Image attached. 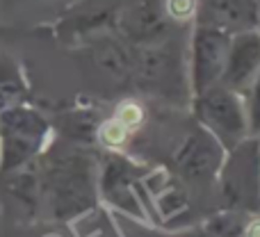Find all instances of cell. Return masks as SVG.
I'll list each match as a JSON object with an SVG mask.
<instances>
[{"label":"cell","instance_id":"8","mask_svg":"<svg viewBox=\"0 0 260 237\" xmlns=\"http://www.w3.org/2000/svg\"><path fill=\"white\" fill-rule=\"evenodd\" d=\"M96 174V187L110 206L130 217H142V206L135 187L139 180H144V169L137 162L121 153H110Z\"/></svg>","mask_w":260,"mask_h":237},{"label":"cell","instance_id":"17","mask_svg":"<svg viewBox=\"0 0 260 237\" xmlns=\"http://www.w3.org/2000/svg\"><path fill=\"white\" fill-rule=\"evenodd\" d=\"M244 237H260V212L258 215H249L247 224H244Z\"/></svg>","mask_w":260,"mask_h":237},{"label":"cell","instance_id":"5","mask_svg":"<svg viewBox=\"0 0 260 237\" xmlns=\"http://www.w3.org/2000/svg\"><path fill=\"white\" fill-rule=\"evenodd\" d=\"M189 100H192L194 121L203 130H208L224 146V151H231L242 139L251 137L242 94L224 85H212L194 94Z\"/></svg>","mask_w":260,"mask_h":237},{"label":"cell","instance_id":"18","mask_svg":"<svg viewBox=\"0 0 260 237\" xmlns=\"http://www.w3.org/2000/svg\"><path fill=\"white\" fill-rule=\"evenodd\" d=\"M171 237H215V235L203 226V228H192V230H183V233H174Z\"/></svg>","mask_w":260,"mask_h":237},{"label":"cell","instance_id":"10","mask_svg":"<svg viewBox=\"0 0 260 237\" xmlns=\"http://www.w3.org/2000/svg\"><path fill=\"white\" fill-rule=\"evenodd\" d=\"M192 25L219 30L224 35L260 30L258 0H197Z\"/></svg>","mask_w":260,"mask_h":237},{"label":"cell","instance_id":"11","mask_svg":"<svg viewBox=\"0 0 260 237\" xmlns=\"http://www.w3.org/2000/svg\"><path fill=\"white\" fill-rule=\"evenodd\" d=\"M260 71V30L240 32L231 37L226 66L221 73L219 85L244 94L251 80Z\"/></svg>","mask_w":260,"mask_h":237},{"label":"cell","instance_id":"9","mask_svg":"<svg viewBox=\"0 0 260 237\" xmlns=\"http://www.w3.org/2000/svg\"><path fill=\"white\" fill-rule=\"evenodd\" d=\"M114 25L133 46H146L169 37L171 21L162 0H128L114 14Z\"/></svg>","mask_w":260,"mask_h":237},{"label":"cell","instance_id":"14","mask_svg":"<svg viewBox=\"0 0 260 237\" xmlns=\"http://www.w3.org/2000/svg\"><path fill=\"white\" fill-rule=\"evenodd\" d=\"M242 98H244V108H247L249 134L251 137H260V71L251 80V85L244 89Z\"/></svg>","mask_w":260,"mask_h":237},{"label":"cell","instance_id":"4","mask_svg":"<svg viewBox=\"0 0 260 237\" xmlns=\"http://www.w3.org/2000/svg\"><path fill=\"white\" fill-rule=\"evenodd\" d=\"M133 78L148 94L162 96L169 100L192 98L187 80V57H183L176 44L160 39L155 44L135 46Z\"/></svg>","mask_w":260,"mask_h":237},{"label":"cell","instance_id":"13","mask_svg":"<svg viewBox=\"0 0 260 237\" xmlns=\"http://www.w3.org/2000/svg\"><path fill=\"white\" fill-rule=\"evenodd\" d=\"M21 103H30V82L25 69L14 55L0 50V114Z\"/></svg>","mask_w":260,"mask_h":237},{"label":"cell","instance_id":"3","mask_svg":"<svg viewBox=\"0 0 260 237\" xmlns=\"http://www.w3.org/2000/svg\"><path fill=\"white\" fill-rule=\"evenodd\" d=\"M217 196L221 210L258 215L260 212V142L247 137L226 151L217 171Z\"/></svg>","mask_w":260,"mask_h":237},{"label":"cell","instance_id":"12","mask_svg":"<svg viewBox=\"0 0 260 237\" xmlns=\"http://www.w3.org/2000/svg\"><path fill=\"white\" fill-rule=\"evenodd\" d=\"M91 59L99 69H103L114 80L133 78L135 69V46L126 41L121 35H99L89 44Z\"/></svg>","mask_w":260,"mask_h":237},{"label":"cell","instance_id":"1","mask_svg":"<svg viewBox=\"0 0 260 237\" xmlns=\"http://www.w3.org/2000/svg\"><path fill=\"white\" fill-rule=\"evenodd\" d=\"M53 139V123L30 103L0 114V176L25 169L46 153Z\"/></svg>","mask_w":260,"mask_h":237},{"label":"cell","instance_id":"15","mask_svg":"<svg viewBox=\"0 0 260 237\" xmlns=\"http://www.w3.org/2000/svg\"><path fill=\"white\" fill-rule=\"evenodd\" d=\"M165 14L169 16L171 23H187L194 18L197 0H162Z\"/></svg>","mask_w":260,"mask_h":237},{"label":"cell","instance_id":"16","mask_svg":"<svg viewBox=\"0 0 260 237\" xmlns=\"http://www.w3.org/2000/svg\"><path fill=\"white\" fill-rule=\"evenodd\" d=\"M114 119H117L126 130L133 132V130H137L139 125H142L144 110H142V105H137L135 100H126V103H121L117 108V112H114Z\"/></svg>","mask_w":260,"mask_h":237},{"label":"cell","instance_id":"7","mask_svg":"<svg viewBox=\"0 0 260 237\" xmlns=\"http://www.w3.org/2000/svg\"><path fill=\"white\" fill-rule=\"evenodd\" d=\"M224 155V146L194 121L192 130L174 151V169L185 183L208 185L217 178Z\"/></svg>","mask_w":260,"mask_h":237},{"label":"cell","instance_id":"2","mask_svg":"<svg viewBox=\"0 0 260 237\" xmlns=\"http://www.w3.org/2000/svg\"><path fill=\"white\" fill-rule=\"evenodd\" d=\"M41 178V196L48 198L55 217L80 215L89 210L96 194V166L85 155H67L46 164Z\"/></svg>","mask_w":260,"mask_h":237},{"label":"cell","instance_id":"6","mask_svg":"<svg viewBox=\"0 0 260 237\" xmlns=\"http://www.w3.org/2000/svg\"><path fill=\"white\" fill-rule=\"evenodd\" d=\"M229 44L231 35L212 27L192 25L187 41V80L192 96L212 85H219L226 66Z\"/></svg>","mask_w":260,"mask_h":237},{"label":"cell","instance_id":"19","mask_svg":"<svg viewBox=\"0 0 260 237\" xmlns=\"http://www.w3.org/2000/svg\"><path fill=\"white\" fill-rule=\"evenodd\" d=\"M258 142H260V137H258Z\"/></svg>","mask_w":260,"mask_h":237},{"label":"cell","instance_id":"20","mask_svg":"<svg viewBox=\"0 0 260 237\" xmlns=\"http://www.w3.org/2000/svg\"><path fill=\"white\" fill-rule=\"evenodd\" d=\"M258 3H260V0H258Z\"/></svg>","mask_w":260,"mask_h":237}]
</instances>
